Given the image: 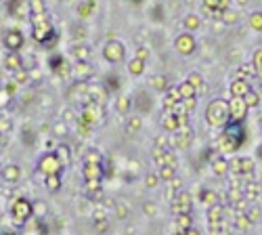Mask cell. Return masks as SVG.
<instances>
[{
  "label": "cell",
  "instance_id": "cell-1",
  "mask_svg": "<svg viewBox=\"0 0 262 235\" xmlns=\"http://www.w3.org/2000/svg\"><path fill=\"white\" fill-rule=\"evenodd\" d=\"M3 42H5V47L9 49V51H19L21 49V45H24V36H21L17 30H9L7 34H5V38H3Z\"/></svg>",
  "mask_w": 262,
  "mask_h": 235
},
{
  "label": "cell",
  "instance_id": "cell-2",
  "mask_svg": "<svg viewBox=\"0 0 262 235\" xmlns=\"http://www.w3.org/2000/svg\"><path fill=\"white\" fill-rule=\"evenodd\" d=\"M11 212L17 221H24L30 217V204L26 200H17V204H13V208H11Z\"/></svg>",
  "mask_w": 262,
  "mask_h": 235
},
{
  "label": "cell",
  "instance_id": "cell-3",
  "mask_svg": "<svg viewBox=\"0 0 262 235\" xmlns=\"http://www.w3.org/2000/svg\"><path fill=\"white\" fill-rule=\"evenodd\" d=\"M28 9L32 15H45L47 9H45V0H28Z\"/></svg>",
  "mask_w": 262,
  "mask_h": 235
},
{
  "label": "cell",
  "instance_id": "cell-4",
  "mask_svg": "<svg viewBox=\"0 0 262 235\" xmlns=\"http://www.w3.org/2000/svg\"><path fill=\"white\" fill-rule=\"evenodd\" d=\"M3 177H5V181L17 183V179H19V168H17V166H7L5 173H3Z\"/></svg>",
  "mask_w": 262,
  "mask_h": 235
}]
</instances>
